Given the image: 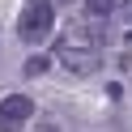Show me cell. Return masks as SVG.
<instances>
[{
  "mask_svg": "<svg viewBox=\"0 0 132 132\" xmlns=\"http://www.w3.org/2000/svg\"><path fill=\"white\" fill-rule=\"evenodd\" d=\"M119 4V17H132V0H115Z\"/></svg>",
  "mask_w": 132,
  "mask_h": 132,
  "instance_id": "obj_6",
  "label": "cell"
},
{
  "mask_svg": "<svg viewBox=\"0 0 132 132\" xmlns=\"http://www.w3.org/2000/svg\"><path fill=\"white\" fill-rule=\"evenodd\" d=\"M81 9H85V17H98V21H106L115 13V0H81Z\"/></svg>",
  "mask_w": 132,
  "mask_h": 132,
  "instance_id": "obj_4",
  "label": "cell"
},
{
  "mask_svg": "<svg viewBox=\"0 0 132 132\" xmlns=\"http://www.w3.org/2000/svg\"><path fill=\"white\" fill-rule=\"evenodd\" d=\"M30 115H34V102H30L26 94L0 98V132H17V128H26Z\"/></svg>",
  "mask_w": 132,
  "mask_h": 132,
  "instance_id": "obj_3",
  "label": "cell"
},
{
  "mask_svg": "<svg viewBox=\"0 0 132 132\" xmlns=\"http://www.w3.org/2000/svg\"><path fill=\"white\" fill-rule=\"evenodd\" d=\"M55 55H60V64H64L68 72H77V77L98 72V64H102L98 47H81V43H60V47H55Z\"/></svg>",
  "mask_w": 132,
  "mask_h": 132,
  "instance_id": "obj_2",
  "label": "cell"
},
{
  "mask_svg": "<svg viewBox=\"0 0 132 132\" xmlns=\"http://www.w3.org/2000/svg\"><path fill=\"white\" fill-rule=\"evenodd\" d=\"M47 68H51V60H47V55H30V60H26V77H43Z\"/></svg>",
  "mask_w": 132,
  "mask_h": 132,
  "instance_id": "obj_5",
  "label": "cell"
},
{
  "mask_svg": "<svg viewBox=\"0 0 132 132\" xmlns=\"http://www.w3.org/2000/svg\"><path fill=\"white\" fill-rule=\"evenodd\" d=\"M51 26H55L51 0H30L26 9H21V17H17V38L30 43V47H38V43L51 38Z\"/></svg>",
  "mask_w": 132,
  "mask_h": 132,
  "instance_id": "obj_1",
  "label": "cell"
}]
</instances>
